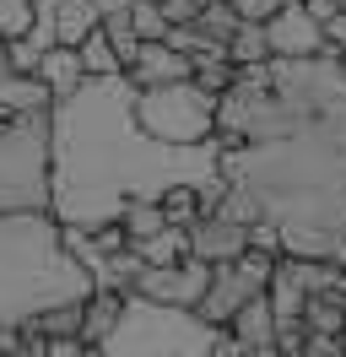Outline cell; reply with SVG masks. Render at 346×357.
<instances>
[{"label": "cell", "mask_w": 346, "mask_h": 357, "mask_svg": "<svg viewBox=\"0 0 346 357\" xmlns=\"http://www.w3.org/2000/svg\"><path fill=\"white\" fill-rule=\"evenodd\" d=\"M86 298L92 276L65 255L60 222H49V211L0 217V325L17 331L54 303H86Z\"/></svg>", "instance_id": "6da1fadb"}, {"label": "cell", "mask_w": 346, "mask_h": 357, "mask_svg": "<svg viewBox=\"0 0 346 357\" xmlns=\"http://www.w3.org/2000/svg\"><path fill=\"white\" fill-rule=\"evenodd\" d=\"M54 206V109L22 114L0 135V217Z\"/></svg>", "instance_id": "7a4b0ae2"}, {"label": "cell", "mask_w": 346, "mask_h": 357, "mask_svg": "<svg viewBox=\"0 0 346 357\" xmlns=\"http://www.w3.org/2000/svg\"><path fill=\"white\" fill-rule=\"evenodd\" d=\"M130 119L135 130L157 141V146H173V152H195L216 135V98L195 87V82H179V87H146L130 92Z\"/></svg>", "instance_id": "3957f363"}, {"label": "cell", "mask_w": 346, "mask_h": 357, "mask_svg": "<svg viewBox=\"0 0 346 357\" xmlns=\"http://www.w3.org/2000/svg\"><path fill=\"white\" fill-rule=\"evenodd\" d=\"M271 276H276V260H271V255H255V249H249L243 260H233V266H216L206 298L195 303V319H200L206 331H227L233 314L271 287Z\"/></svg>", "instance_id": "277c9868"}, {"label": "cell", "mask_w": 346, "mask_h": 357, "mask_svg": "<svg viewBox=\"0 0 346 357\" xmlns=\"http://www.w3.org/2000/svg\"><path fill=\"white\" fill-rule=\"evenodd\" d=\"M211 287V266L206 260H179V266H146L141 282H135V303H151V309H179V314H195V303L206 298Z\"/></svg>", "instance_id": "5b68a950"}, {"label": "cell", "mask_w": 346, "mask_h": 357, "mask_svg": "<svg viewBox=\"0 0 346 357\" xmlns=\"http://www.w3.org/2000/svg\"><path fill=\"white\" fill-rule=\"evenodd\" d=\"M265 38H271V60H319L324 54V22L303 0H292L281 17L265 22Z\"/></svg>", "instance_id": "8992f818"}, {"label": "cell", "mask_w": 346, "mask_h": 357, "mask_svg": "<svg viewBox=\"0 0 346 357\" xmlns=\"http://www.w3.org/2000/svg\"><path fill=\"white\" fill-rule=\"evenodd\" d=\"M190 255L195 260H206V266H233V260H243L249 255V227L227 222L222 211H200L190 222Z\"/></svg>", "instance_id": "52a82bcc"}, {"label": "cell", "mask_w": 346, "mask_h": 357, "mask_svg": "<svg viewBox=\"0 0 346 357\" xmlns=\"http://www.w3.org/2000/svg\"><path fill=\"white\" fill-rule=\"evenodd\" d=\"M130 92H146V87H179V82H195V60L179 54L173 44H141V54L130 60L125 70Z\"/></svg>", "instance_id": "ba28073f"}, {"label": "cell", "mask_w": 346, "mask_h": 357, "mask_svg": "<svg viewBox=\"0 0 346 357\" xmlns=\"http://www.w3.org/2000/svg\"><path fill=\"white\" fill-rule=\"evenodd\" d=\"M125 314H130V298H125V292L92 287V298L82 303V347H108L114 331L125 325Z\"/></svg>", "instance_id": "9c48e42d"}, {"label": "cell", "mask_w": 346, "mask_h": 357, "mask_svg": "<svg viewBox=\"0 0 346 357\" xmlns=\"http://www.w3.org/2000/svg\"><path fill=\"white\" fill-rule=\"evenodd\" d=\"M38 82L49 92H54V103H65V98H76V92L86 87V70H82V54H76V49H49V54H43L38 60Z\"/></svg>", "instance_id": "30bf717a"}, {"label": "cell", "mask_w": 346, "mask_h": 357, "mask_svg": "<svg viewBox=\"0 0 346 357\" xmlns=\"http://www.w3.org/2000/svg\"><path fill=\"white\" fill-rule=\"evenodd\" d=\"M227 331L238 335V347H276L281 325H276V309H271V298H265V292H260V298H249V303L233 314V325H227Z\"/></svg>", "instance_id": "8fae6325"}, {"label": "cell", "mask_w": 346, "mask_h": 357, "mask_svg": "<svg viewBox=\"0 0 346 357\" xmlns=\"http://www.w3.org/2000/svg\"><path fill=\"white\" fill-rule=\"evenodd\" d=\"M49 109H54V92L43 87L38 76H22V70H11V76L0 82V114L22 119V114H49Z\"/></svg>", "instance_id": "7c38bea8"}, {"label": "cell", "mask_w": 346, "mask_h": 357, "mask_svg": "<svg viewBox=\"0 0 346 357\" xmlns=\"http://www.w3.org/2000/svg\"><path fill=\"white\" fill-rule=\"evenodd\" d=\"M98 27H103V17L92 0H54V33L65 49H82L86 33H98Z\"/></svg>", "instance_id": "4fadbf2b"}, {"label": "cell", "mask_w": 346, "mask_h": 357, "mask_svg": "<svg viewBox=\"0 0 346 357\" xmlns=\"http://www.w3.org/2000/svg\"><path fill=\"white\" fill-rule=\"evenodd\" d=\"M346 331V292H308L303 298V335H341Z\"/></svg>", "instance_id": "5bb4252c"}, {"label": "cell", "mask_w": 346, "mask_h": 357, "mask_svg": "<svg viewBox=\"0 0 346 357\" xmlns=\"http://www.w3.org/2000/svg\"><path fill=\"white\" fill-rule=\"evenodd\" d=\"M130 249H135L141 266H179V260H190V227H163V233H151Z\"/></svg>", "instance_id": "9a60e30c"}, {"label": "cell", "mask_w": 346, "mask_h": 357, "mask_svg": "<svg viewBox=\"0 0 346 357\" xmlns=\"http://www.w3.org/2000/svg\"><path fill=\"white\" fill-rule=\"evenodd\" d=\"M76 54H82L86 82H114V76H125V60H119V49L108 44L103 27H98V33H86V44L76 49Z\"/></svg>", "instance_id": "2e32d148"}, {"label": "cell", "mask_w": 346, "mask_h": 357, "mask_svg": "<svg viewBox=\"0 0 346 357\" xmlns=\"http://www.w3.org/2000/svg\"><path fill=\"white\" fill-rule=\"evenodd\" d=\"M119 222H125L130 244H141V238H151V233H163V227H168V217H163L157 195H130L125 211H119Z\"/></svg>", "instance_id": "e0dca14e"}, {"label": "cell", "mask_w": 346, "mask_h": 357, "mask_svg": "<svg viewBox=\"0 0 346 357\" xmlns=\"http://www.w3.org/2000/svg\"><path fill=\"white\" fill-rule=\"evenodd\" d=\"M227 60L238 70L243 66H271V38H265V27L260 22H238V33L227 38Z\"/></svg>", "instance_id": "ac0fdd59"}, {"label": "cell", "mask_w": 346, "mask_h": 357, "mask_svg": "<svg viewBox=\"0 0 346 357\" xmlns=\"http://www.w3.org/2000/svg\"><path fill=\"white\" fill-rule=\"evenodd\" d=\"M157 206H163V217H168V227H190L206 206H200V195H195V184H179V178H168L163 190H157Z\"/></svg>", "instance_id": "d6986e66"}, {"label": "cell", "mask_w": 346, "mask_h": 357, "mask_svg": "<svg viewBox=\"0 0 346 357\" xmlns=\"http://www.w3.org/2000/svg\"><path fill=\"white\" fill-rule=\"evenodd\" d=\"M238 82V66L227 54H211V60H195V87L206 92V98H222V92Z\"/></svg>", "instance_id": "ffe728a7"}, {"label": "cell", "mask_w": 346, "mask_h": 357, "mask_svg": "<svg viewBox=\"0 0 346 357\" xmlns=\"http://www.w3.org/2000/svg\"><path fill=\"white\" fill-rule=\"evenodd\" d=\"M130 27H135L141 44H163L168 38V17H163L157 0H130Z\"/></svg>", "instance_id": "44dd1931"}, {"label": "cell", "mask_w": 346, "mask_h": 357, "mask_svg": "<svg viewBox=\"0 0 346 357\" xmlns=\"http://www.w3.org/2000/svg\"><path fill=\"white\" fill-rule=\"evenodd\" d=\"M33 27V0H0V38L11 44Z\"/></svg>", "instance_id": "7402d4cb"}, {"label": "cell", "mask_w": 346, "mask_h": 357, "mask_svg": "<svg viewBox=\"0 0 346 357\" xmlns=\"http://www.w3.org/2000/svg\"><path fill=\"white\" fill-rule=\"evenodd\" d=\"M227 6L238 11V22H260V27H265L271 17H281L292 0H227Z\"/></svg>", "instance_id": "603a6c76"}, {"label": "cell", "mask_w": 346, "mask_h": 357, "mask_svg": "<svg viewBox=\"0 0 346 357\" xmlns=\"http://www.w3.org/2000/svg\"><path fill=\"white\" fill-rule=\"evenodd\" d=\"M249 249H255V255H271V260H281V227H276V222L249 227Z\"/></svg>", "instance_id": "cb8c5ba5"}, {"label": "cell", "mask_w": 346, "mask_h": 357, "mask_svg": "<svg viewBox=\"0 0 346 357\" xmlns=\"http://www.w3.org/2000/svg\"><path fill=\"white\" fill-rule=\"evenodd\" d=\"M157 6H163L168 27H184V22H195V17H200V11L211 6V0H157Z\"/></svg>", "instance_id": "d4e9b609"}, {"label": "cell", "mask_w": 346, "mask_h": 357, "mask_svg": "<svg viewBox=\"0 0 346 357\" xmlns=\"http://www.w3.org/2000/svg\"><path fill=\"white\" fill-rule=\"evenodd\" d=\"M303 357H346L341 335H303Z\"/></svg>", "instance_id": "484cf974"}, {"label": "cell", "mask_w": 346, "mask_h": 357, "mask_svg": "<svg viewBox=\"0 0 346 357\" xmlns=\"http://www.w3.org/2000/svg\"><path fill=\"white\" fill-rule=\"evenodd\" d=\"M324 49H330V54H341V60H346V11H336V17L324 22Z\"/></svg>", "instance_id": "4316f807"}, {"label": "cell", "mask_w": 346, "mask_h": 357, "mask_svg": "<svg viewBox=\"0 0 346 357\" xmlns=\"http://www.w3.org/2000/svg\"><path fill=\"white\" fill-rule=\"evenodd\" d=\"M82 352H86L82 341H43L33 357H82Z\"/></svg>", "instance_id": "83f0119b"}, {"label": "cell", "mask_w": 346, "mask_h": 357, "mask_svg": "<svg viewBox=\"0 0 346 357\" xmlns=\"http://www.w3.org/2000/svg\"><path fill=\"white\" fill-rule=\"evenodd\" d=\"M324 260H330L336 271H346V222L336 227V233H330V255H324Z\"/></svg>", "instance_id": "f1b7e54d"}, {"label": "cell", "mask_w": 346, "mask_h": 357, "mask_svg": "<svg viewBox=\"0 0 346 357\" xmlns=\"http://www.w3.org/2000/svg\"><path fill=\"white\" fill-rule=\"evenodd\" d=\"M238 357H281V352H276V347H243Z\"/></svg>", "instance_id": "f546056e"}, {"label": "cell", "mask_w": 346, "mask_h": 357, "mask_svg": "<svg viewBox=\"0 0 346 357\" xmlns=\"http://www.w3.org/2000/svg\"><path fill=\"white\" fill-rule=\"evenodd\" d=\"M11 76V60H6V38H0V82Z\"/></svg>", "instance_id": "4dcf8cb0"}, {"label": "cell", "mask_w": 346, "mask_h": 357, "mask_svg": "<svg viewBox=\"0 0 346 357\" xmlns=\"http://www.w3.org/2000/svg\"><path fill=\"white\" fill-rule=\"evenodd\" d=\"M82 357H114V352H108V347H86Z\"/></svg>", "instance_id": "1f68e13d"}, {"label": "cell", "mask_w": 346, "mask_h": 357, "mask_svg": "<svg viewBox=\"0 0 346 357\" xmlns=\"http://www.w3.org/2000/svg\"><path fill=\"white\" fill-rule=\"evenodd\" d=\"M6 357H33V352H27V347H22V352H6Z\"/></svg>", "instance_id": "d6a6232c"}, {"label": "cell", "mask_w": 346, "mask_h": 357, "mask_svg": "<svg viewBox=\"0 0 346 357\" xmlns=\"http://www.w3.org/2000/svg\"><path fill=\"white\" fill-rule=\"evenodd\" d=\"M303 6H314V0H303Z\"/></svg>", "instance_id": "836d02e7"}]
</instances>
